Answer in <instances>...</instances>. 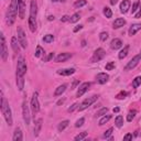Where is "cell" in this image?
<instances>
[{"mask_svg":"<svg viewBox=\"0 0 141 141\" xmlns=\"http://www.w3.org/2000/svg\"><path fill=\"white\" fill-rule=\"evenodd\" d=\"M18 13H19L18 0H11V5H10V7L8 8V11H7V23L9 24V26L13 24Z\"/></svg>","mask_w":141,"mask_h":141,"instance_id":"6da1fadb","label":"cell"},{"mask_svg":"<svg viewBox=\"0 0 141 141\" xmlns=\"http://www.w3.org/2000/svg\"><path fill=\"white\" fill-rule=\"evenodd\" d=\"M0 107H1V112H2V115H4L6 121H7V123L9 126H12L13 120H12V115H11V109L9 107V104L7 103L6 98L4 97L2 92H1V105H0Z\"/></svg>","mask_w":141,"mask_h":141,"instance_id":"7a4b0ae2","label":"cell"},{"mask_svg":"<svg viewBox=\"0 0 141 141\" xmlns=\"http://www.w3.org/2000/svg\"><path fill=\"white\" fill-rule=\"evenodd\" d=\"M27 73V63L22 56L18 59V65H17V75L19 76H24Z\"/></svg>","mask_w":141,"mask_h":141,"instance_id":"3957f363","label":"cell"},{"mask_svg":"<svg viewBox=\"0 0 141 141\" xmlns=\"http://www.w3.org/2000/svg\"><path fill=\"white\" fill-rule=\"evenodd\" d=\"M97 99H98V96H97V95H94V96H92V97L86 98L81 105H79L78 110H79V111H83V110H85L86 108H88L89 106H92V105H93L94 103H95V101L97 100Z\"/></svg>","mask_w":141,"mask_h":141,"instance_id":"277c9868","label":"cell"},{"mask_svg":"<svg viewBox=\"0 0 141 141\" xmlns=\"http://www.w3.org/2000/svg\"><path fill=\"white\" fill-rule=\"evenodd\" d=\"M17 33H18V40H19V42H20L21 46L23 49H27L28 41H27V35H26V33H24L23 29H22L21 27H18L17 28Z\"/></svg>","mask_w":141,"mask_h":141,"instance_id":"5b68a950","label":"cell"},{"mask_svg":"<svg viewBox=\"0 0 141 141\" xmlns=\"http://www.w3.org/2000/svg\"><path fill=\"white\" fill-rule=\"evenodd\" d=\"M0 41H1V44H0V46H1V51H0V53H1V59L4 62H6V61H7V57H8V50H7V44H6V39H5L4 33L0 34Z\"/></svg>","mask_w":141,"mask_h":141,"instance_id":"8992f818","label":"cell"},{"mask_svg":"<svg viewBox=\"0 0 141 141\" xmlns=\"http://www.w3.org/2000/svg\"><path fill=\"white\" fill-rule=\"evenodd\" d=\"M105 51H104V49H101V48H99L97 49L95 52H94V54H93V57L90 59V62L92 63H95V62H99L100 60H103L104 57H105Z\"/></svg>","mask_w":141,"mask_h":141,"instance_id":"52a82bcc","label":"cell"},{"mask_svg":"<svg viewBox=\"0 0 141 141\" xmlns=\"http://www.w3.org/2000/svg\"><path fill=\"white\" fill-rule=\"evenodd\" d=\"M140 61H141V53L138 54V55H136L133 59H131L130 61H129L128 64L126 65L125 70H126V71H130V70H132V68H134V67H136V66L138 65V63H139Z\"/></svg>","mask_w":141,"mask_h":141,"instance_id":"ba28073f","label":"cell"},{"mask_svg":"<svg viewBox=\"0 0 141 141\" xmlns=\"http://www.w3.org/2000/svg\"><path fill=\"white\" fill-rule=\"evenodd\" d=\"M22 112H23V119L26 125H30V120H31V117H30V109L29 106L26 101H23L22 104Z\"/></svg>","mask_w":141,"mask_h":141,"instance_id":"9c48e42d","label":"cell"},{"mask_svg":"<svg viewBox=\"0 0 141 141\" xmlns=\"http://www.w3.org/2000/svg\"><path fill=\"white\" fill-rule=\"evenodd\" d=\"M31 108L33 110V112H39L40 110V103H39V98H38V93H34L31 98Z\"/></svg>","mask_w":141,"mask_h":141,"instance_id":"30bf717a","label":"cell"},{"mask_svg":"<svg viewBox=\"0 0 141 141\" xmlns=\"http://www.w3.org/2000/svg\"><path fill=\"white\" fill-rule=\"evenodd\" d=\"M38 15V5L35 0H31V4H30V18L37 19Z\"/></svg>","mask_w":141,"mask_h":141,"instance_id":"8fae6325","label":"cell"},{"mask_svg":"<svg viewBox=\"0 0 141 141\" xmlns=\"http://www.w3.org/2000/svg\"><path fill=\"white\" fill-rule=\"evenodd\" d=\"M89 86H90V83H87V82L83 83L81 86L78 87V90H77V93H76V97H82V96L88 90Z\"/></svg>","mask_w":141,"mask_h":141,"instance_id":"7c38bea8","label":"cell"},{"mask_svg":"<svg viewBox=\"0 0 141 141\" xmlns=\"http://www.w3.org/2000/svg\"><path fill=\"white\" fill-rule=\"evenodd\" d=\"M18 6H19V17L20 19H24L26 17V2L24 0H18Z\"/></svg>","mask_w":141,"mask_h":141,"instance_id":"4fadbf2b","label":"cell"},{"mask_svg":"<svg viewBox=\"0 0 141 141\" xmlns=\"http://www.w3.org/2000/svg\"><path fill=\"white\" fill-rule=\"evenodd\" d=\"M19 44H20V42H19V40L16 37L11 38V48H12L15 53H19V52H20V46H19Z\"/></svg>","mask_w":141,"mask_h":141,"instance_id":"5bb4252c","label":"cell"},{"mask_svg":"<svg viewBox=\"0 0 141 141\" xmlns=\"http://www.w3.org/2000/svg\"><path fill=\"white\" fill-rule=\"evenodd\" d=\"M96 79H97V82L99 84H105V83L108 82L109 75L106 73H99V74H97V76H96Z\"/></svg>","mask_w":141,"mask_h":141,"instance_id":"9a60e30c","label":"cell"},{"mask_svg":"<svg viewBox=\"0 0 141 141\" xmlns=\"http://www.w3.org/2000/svg\"><path fill=\"white\" fill-rule=\"evenodd\" d=\"M110 48L112 50H118V49H121L122 48V41L120 39H114L110 43Z\"/></svg>","mask_w":141,"mask_h":141,"instance_id":"2e32d148","label":"cell"},{"mask_svg":"<svg viewBox=\"0 0 141 141\" xmlns=\"http://www.w3.org/2000/svg\"><path fill=\"white\" fill-rule=\"evenodd\" d=\"M72 56L71 53H61L56 56V59H55V62L56 63H61V62H64V61L68 60L70 57Z\"/></svg>","mask_w":141,"mask_h":141,"instance_id":"e0dca14e","label":"cell"},{"mask_svg":"<svg viewBox=\"0 0 141 141\" xmlns=\"http://www.w3.org/2000/svg\"><path fill=\"white\" fill-rule=\"evenodd\" d=\"M75 73V68H64V70H59L57 74L62 76H70Z\"/></svg>","mask_w":141,"mask_h":141,"instance_id":"ac0fdd59","label":"cell"},{"mask_svg":"<svg viewBox=\"0 0 141 141\" xmlns=\"http://www.w3.org/2000/svg\"><path fill=\"white\" fill-rule=\"evenodd\" d=\"M129 9H130V1L129 0H123L120 4V11L122 13H127Z\"/></svg>","mask_w":141,"mask_h":141,"instance_id":"d6986e66","label":"cell"},{"mask_svg":"<svg viewBox=\"0 0 141 141\" xmlns=\"http://www.w3.org/2000/svg\"><path fill=\"white\" fill-rule=\"evenodd\" d=\"M126 24V20L123 18H118V19H116V20L114 21V23H112V28L114 29H119V28L121 27H123Z\"/></svg>","mask_w":141,"mask_h":141,"instance_id":"ffe728a7","label":"cell"},{"mask_svg":"<svg viewBox=\"0 0 141 141\" xmlns=\"http://www.w3.org/2000/svg\"><path fill=\"white\" fill-rule=\"evenodd\" d=\"M139 30H141V24H140V23H134V24H132V26L130 27V29H129V35H130V37H132V35L136 34V33L139 31Z\"/></svg>","mask_w":141,"mask_h":141,"instance_id":"44dd1931","label":"cell"},{"mask_svg":"<svg viewBox=\"0 0 141 141\" xmlns=\"http://www.w3.org/2000/svg\"><path fill=\"white\" fill-rule=\"evenodd\" d=\"M13 141H22L23 140V137H22V131L20 128H17L15 130V133H13Z\"/></svg>","mask_w":141,"mask_h":141,"instance_id":"7402d4cb","label":"cell"},{"mask_svg":"<svg viewBox=\"0 0 141 141\" xmlns=\"http://www.w3.org/2000/svg\"><path fill=\"white\" fill-rule=\"evenodd\" d=\"M41 128H42V119H38L37 121H35V126H34V136L38 137L39 133H40L41 131Z\"/></svg>","mask_w":141,"mask_h":141,"instance_id":"603a6c76","label":"cell"},{"mask_svg":"<svg viewBox=\"0 0 141 141\" xmlns=\"http://www.w3.org/2000/svg\"><path fill=\"white\" fill-rule=\"evenodd\" d=\"M17 86H18V89L20 90H23L24 88V79H23V76H19L17 75Z\"/></svg>","mask_w":141,"mask_h":141,"instance_id":"cb8c5ba5","label":"cell"},{"mask_svg":"<svg viewBox=\"0 0 141 141\" xmlns=\"http://www.w3.org/2000/svg\"><path fill=\"white\" fill-rule=\"evenodd\" d=\"M29 27L31 32H35V30H37V19H33L29 17Z\"/></svg>","mask_w":141,"mask_h":141,"instance_id":"d4e9b609","label":"cell"},{"mask_svg":"<svg viewBox=\"0 0 141 141\" xmlns=\"http://www.w3.org/2000/svg\"><path fill=\"white\" fill-rule=\"evenodd\" d=\"M66 87H67V86H66L65 84H63V85H61V86H59V87L56 88V89H55L54 95H55V96H60V95H62V94L66 90Z\"/></svg>","mask_w":141,"mask_h":141,"instance_id":"484cf974","label":"cell"},{"mask_svg":"<svg viewBox=\"0 0 141 141\" xmlns=\"http://www.w3.org/2000/svg\"><path fill=\"white\" fill-rule=\"evenodd\" d=\"M128 52H129V45H126L125 48H123V49L120 51V53H119V55H118V57H119L120 60L125 59L127 55H128Z\"/></svg>","mask_w":141,"mask_h":141,"instance_id":"4316f807","label":"cell"},{"mask_svg":"<svg viewBox=\"0 0 141 141\" xmlns=\"http://www.w3.org/2000/svg\"><path fill=\"white\" fill-rule=\"evenodd\" d=\"M68 123H70V121H68V120H63L62 122H60L59 127H57V130H59L60 132H62L66 128V127L68 126Z\"/></svg>","mask_w":141,"mask_h":141,"instance_id":"83f0119b","label":"cell"},{"mask_svg":"<svg viewBox=\"0 0 141 141\" xmlns=\"http://www.w3.org/2000/svg\"><path fill=\"white\" fill-rule=\"evenodd\" d=\"M115 123H116V126H117L118 128L122 127V125H123V117L122 116H117L116 119H115Z\"/></svg>","mask_w":141,"mask_h":141,"instance_id":"f1b7e54d","label":"cell"},{"mask_svg":"<svg viewBox=\"0 0 141 141\" xmlns=\"http://www.w3.org/2000/svg\"><path fill=\"white\" fill-rule=\"evenodd\" d=\"M110 118H111V116H110V115H105V116H103V118L99 120V126H103L106 122H108V121L110 120Z\"/></svg>","mask_w":141,"mask_h":141,"instance_id":"f546056e","label":"cell"},{"mask_svg":"<svg viewBox=\"0 0 141 141\" xmlns=\"http://www.w3.org/2000/svg\"><path fill=\"white\" fill-rule=\"evenodd\" d=\"M53 41H54V35H53V34H46V35H44L43 42H45V43H51V42H53Z\"/></svg>","mask_w":141,"mask_h":141,"instance_id":"4dcf8cb0","label":"cell"},{"mask_svg":"<svg viewBox=\"0 0 141 141\" xmlns=\"http://www.w3.org/2000/svg\"><path fill=\"white\" fill-rule=\"evenodd\" d=\"M87 5V1L86 0H78V1H76L75 4H74V7L75 8H82V7H84V6H86Z\"/></svg>","mask_w":141,"mask_h":141,"instance_id":"1f68e13d","label":"cell"},{"mask_svg":"<svg viewBox=\"0 0 141 141\" xmlns=\"http://www.w3.org/2000/svg\"><path fill=\"white\" fill-rule=\"evenodd\" d=\"M140 84H141V76H137L136 78L132 81V87L137 88V87H139Z\"/></svg>","mask_w":141,"mask_h":141,"instance_id":"d6a6232c","label":"cell"},{"mask_svg":"<svg viewBox=\"0 0 141 141\" xmlns=\"http://www.w3.org/2000/svg\"><path fill=\"white\" fill-rule=\"evenodd\" d=\"M81 19V16H79V13H74L73 16L71 17V19H70V22L71 23H75V22H77Z\"/></svg>","mask_w":141,"mask_h":141,"instance_id":"836d02e7","label":"cell"},{"mask_svg":"<svg viewBox=\"0 0 141 141\" xmlns=\"http://www.w3.org/2000/svg\"><path fill=\"white\" fill-rule=\"evenodd\" d=\"M104 15L106 18H111L112 17V12H111V9L108 7H105L104 8Z\"/></svg>","mask_w":141,"mask_h":141,"instance_id":"e575fe53","label":"cell"},{"mask_svg":"<svg viewBox=\"0 0 141 141\" xmlns=\"http://www.w3.org/2000/svg\"><path fill=\"white\" fill-rule=\"evenodd\" d=\"M87 137V132L86 131H84V132H81V133H79V134H77V136L75 137V138H74V139H75L76 141H81V140H83V139H85V138H86Z\"/></svg>","mask_w":141,"mask_h":141,"instance_id":"d590c367","label":"cell"},{"mask_svg":"<svg viewBox=\"0 0 141 141\" xmlns=\"http://www.w3.org/2000/svg\"><path fill=\"white\" fill-rule=\"evenodd\" d=\"M107 111H108V108L107 107H104V108H101L99 111H97V114H96V116L97 117H100V116H105L107 114Z\"/></svg>","mask_w":141,"mask_h":141,"instance_id":"8d00e7d4","label":"cell"},{"mask_svg":"<svg viewBox=\"0 0 141 141\" xmlns=\"http://www.w3.org/2000/svg\"><path fill=\"white\" fill-rule=\"evenodd\" d=\"M43 53H44V50L41 48V46H37V51H35V53H34L35 57H40Z\"/></svg>","mask_w":141,"mask_h":141,"instance_id":"74e56055","label":"cell"},{"mask_svg":"<svg viewBox=\"0 0 141 141\" xmlns=\"http://www.w3.org/2000/svg\"><path fill=\"white\" fill-rule=\"evenodd\" d=\"M136 114H137L136 110H131V111L128 114V116H127V120H128V121H132V119L134 118Z\"/></svg>","mask_w":141,"mask_h":141,"instance_id":"f35d334b","label":"cell"},{"mask_svg":"<svg viewBox=\"0 0 141 141\" xmlns=\"http://www.w3.org/2000/svg\"><path fill=\"white\" fill-rule=\"evenodd\" d=\"M99 39H100V41L105 42V41L108 39V33H107V32H101L100 34H99Z\"/></svg>","mask_w":141,"mask_h":141,"instance_id":"ab89813d","label":"cell"},{"mask_svg":"<svg viewBox=\"0 0 141 141\" xmlns=\"http://www.w3.org/2000/svg\"><path fill=\"white\" fill-rule=\"evenodd\" d=\"M105 68H106V71H111V70H114V68H115V62H109L108 64H106Z\"/></svg>","mask_w":141,"mask_h":141,"instance_id":"60d3db41","label":"cell"},{"mask_svg":"<svg viewBox=\"0 0 141 141\" xmlns=\"http://www.w3.org/2000/svg\"><path fill=\"white\" fill-rule=\"evenodd\" d=\"M140 6V1H136L133 5H132V9H131V12L132 13H136V11L138 10V7Z\"/></svg>","mask_w":141,"mask_h":141,"instance_id":"b9f144b4","label":"cell"},{"mask_svg":"<svg viewBox=\"0 0 141 141\" xmlns=\"http://www.w3.org/2000/svg\"><path fill=\"white\" fill-rule=\"evenodd\" d=\"M127 95H128L127 92H123V90H122V92H120L117 96H116V98H117V99H123V98H126Z\"/></svg>","mask_w":141,"mask_h":141,"instance_id":"7bdbcfd3","label":"cell"},{"mask_svg":"<svg viewBox=\"0 0 141 141\" xmlns=\"http://www.w3.org/2000/svg\"><path fill=\"white\" fill-rule=\"evenodd\" d=\"M84 122H85V118H81V119H78L76 121V123H75V127H82L83 125H84Z\"/></svg>","mask_w":141,"mask_h":141,"instance_id":"ee69618b","label":"cell"},{"mask_svg":"<svg viewBox=\"0 0 141 141\" xmlns=\"http://www.w3.org/2000/svg\"><path fill=\"white\" fill-rule=\"evenodd\" d=\"M112 131H114V129H112V128H109L108 130H107V131L104 133V138H106V139H107V138H108V137L110 136V134L112 133Z\"/></svg>","mask_w":141,"mask_h":141,"instance_id":"f6af8a7d","label":"cell"},{"mask_svg":"<svg viewBox=\"0 0 141 141\" xmlns=\"http://www.w3.org/2000/svg\"><path fill=\"white\" fill-rule=\"evenodd\" d=\"M77 107H78V104H77V103L73 104V105H72V106L70 107V108H68V112H73L74 110H75V109L77 108Z\"/></svg>","mask_w":141,"mask_h":141,"instance_id":"bcb514c9","label":"cell"},{"mask_svg":"<svg viewBox=\"0 0 141 141\" xmlns=\"http://www.w3.org/2000/svg\"><path fill=\"white\" fill-rule=\"evenodd\" d=\"M53 56H54V53H50L48 56L44 59V62H49V61H51L52 59H53Z\"/></svg>","mask_w":141,"mask_h":141,"instance_id":"7dc6e473","label":"cell"},{"mask_svg":"<svg viewBox=\"0 0 141 141\" xmlns=\"http://www.w3.org/2000/svg\"><path fill=\"white\" fill-rule=\"evenodd\" d=\"M70 17L68 16H63L62 18H61V22H66V21H70Z\"/></svg>","mask_w":141,"mask_h":141,"instance_id":"c3c4849f","label":"cell"},{"mask_svg":"<svg viewBox=\"0 0 141 141\" xmlns=\"http://www.w3.org/2000/svg\"><path fill=\"white\" fill-rule=\"evenodd\" d=\"M132 139V134L131 133H127L125 137H123V140L125 141H128V140H131Z\"/></svg>","mask_w":141,"mask_h":141,"instance_id":"681fc988","label":"cell"},{"mask_svg":"<svg viewBox=\"0 0 141 141\" xmlns=\"http://www.w3.org/2000/svg\"><path fill=\"white\" fill-rule=\"evenodd\" d=\"M82 29H83V26H82V24H79V26H76L75 28H74V30H73V31L76 33V32H78L79 30H82Z\"/></svg>","mask_w":141,"mask_h":141,"instance_id":"f907efd6","label":"cell"},{"mask_svg":"<svg viewBox=\"0 0 141 141\" xmlns=\"http://www.w3.org/2000/svg\"><path fill=\"white\" fill-rule=\"evenodd\" d=\"M134 18H136V19L141 18V7L139 8V11H138L137 13H134Z\"/></svg>","mask_w":141,"mask_h":141,"instance_id":"816d5d0a","label":"cell"},{"mask_svg":"<svg viewBox=\"0 0 141 141\" xmlns=\"http://www.w3.org/2000/svg\"><path fill=\"white\" fill-rule=\"evenodd\" d=\"M78 84V81H74V83H73V85H72V89H74L75 88V86Z\"/></svg>","mask_w":141,"mask_h":141,"instance_id":"f5cc1de1","label":"cell"},{"mask_svg":"<svg viewBox=\"0 0 141 141\" xmlns=\"http://www.w3.org/2000/svg\"><path fill=\"white\" fill-rule=\"evenodd\" d=\"M54 19H55L54 16H49V17H48V20H49V21H53Z\"/></svg>","mask_w":141,"mask_h":141,"instance_id":"db71d44e","label":"cell"},{"mask_svg":"<svg viewBox=\"0 0 141 141\" xmlns=\"http://www.w3.org/2000/svg\"><path fill=\"white\" fill-rule=\"evenodd\" d=\"M117 2H118V0H110V5H112V6H115Z\"/></svg>","mask_w":141,"mask_h":141,"instance_id":"11a10c76","label":"cell"},{"mask_svg":"<svg viewBox=\"0 0 141 141\" xmlns=\"http://www.w3.org/2000/svg\"><path fill=\"white\" fill-rule=\"evenodd\" d=\"M119 108H118V107H116V108H114V112H118V111H119Z\"/></svg>","mask_w":141,"mask_h":141,"instance_id":"9f6ffc18","label":"cell"},{"mask_svg":"<svg viewBox=\"0 0 141 141\" xmlns=\"http://www.w3.org/2000/svg\"><path fill=\"white\" fill-rule=\"evenodd\" d=\"M63 103H64V99H62V100H60L59 103H57V105H61V104H63Z\"/></svg>","mask_w":141,"mask_h":141,"instance_id":"6f0895ef","label":"cell"},{"mask_svg":"<svg viewBox=\"0 0 141 141\" xmlns=\"http://www.w3.org/2000/svg\"><path fill=\"white\" fill-rule=\"evenodd\" d=\"M53 2H57V1H60V0H52Z\"/></svg>","mask_w":141,"mask_h":141,"instance_id":"680465c9","label":"cell"},{"mask_svg":"<svg viewBox=\"0 0 141 141\" xmlns=\"http://www.w3.org/2000/svg\"><path fill=\"white\" fill-rule=\"evenodd\" d=\"M60 1H61V2H65V0H60Z\"/></svg>","mask_w":141,"mask_h":141,"instance_id":"91938a15","label":"cell"}]
</instances>
